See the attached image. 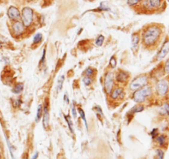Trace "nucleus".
Returning <instances> with one entry per match:
<instances>
[{
    "instance_id": "1",
    "label": "nucleus",
    "mask_w": 169,
    "mask_h": 159,
    "mask_svg": "<svg viewBox=\"0 0 169 159\" xmlns=\"http://www.w3.org/2000/svg\"><path fill=\"white\" fill-rule=\"evenodd\" d=\"M163 37L164 27L162 24L151 23L143 27L140 32V42L144 50L153 51L162 43Z\"/></svg>"
},
{
    "instance_id": "2",
    "label": "nucleus",
    "mask_w": 169,
    "mask_h": 159,
    "mask_svg": "<svg viewBox=\"0 0 169 159\" xmlns=\"http://www.w3.org/2000/svg\"><path fill=\"white\" fill-rule=\"evenodd\" d=\"M154 95V89L152 84H147L145 86L141 87L140 89L135 91L132 93L131 98L133 101L137 104H144L147 102H149V100L153 98V96Z\"/></svg>"
},
{
    "instance_id": "3",
    "label": "nucleus",
    "mask_w": 169,
    "mask_h": 159,
    "mask_svg": "<svg viewBox=\"0 0 169 159\" xmlns=\"http://www.w3.org/2000/svg\"><path fill=\"white\" fill-rule=\"evenodd\" d=\"M169 93V75L167 78H159L154 85V95L159 98H166Z\"/></svg>"
},
{
    "instance_id": "4",
    "label": "nucleus",
    "mask_w": 169,
    "mask_h": 159,
    "mask_svg": "<svg viewBox=\"0 0 169 159\" xmlns=\"http://www.w3.org/2000/svg\"><path fill=\"white\" fill-rule=\"evenodd\" d=\"M150 81V77L148 73L139 74L135 78H134L128 84V89L129 93H134L135 91L140 89L141 87L149 84Z\"/></svg>"
},
{
    "instance_id": "5",
    "label": "nucleus",
    "mask_w": 169,
    "mask_h": 159,
    "mask_svg": "<svg viewBox=\"0 0 169 159\" xmlns=\"http://www.w3.org/2000/svg\"><path fill=\"white\" fill-rule=\"evenodd\" d=\"M21 21L27 30H30L35 25L36 15L35 12L30 7H24L21 12Z\"/></svg>"
},
{
    "instance_id": "6",
    "label": "nucleus",
    "mask_w": 169,
    "mask_h": 159,
    "mask_svg": "<svg viewBox=\"0 0 169 159\" xmlns=\"http://www.w3.org/2000/svg\"><path fill=\"white\" fill-rule=\"evenodd\" d=\"M163 4V0H142L139 7L146 13H153L159 11Z\"/></svg>"
},
{
    "instance_id": "7",
    "label": "nucleus",
    "mask_w": 169,
    "mask_h": 159,
    "mask_svg": "<svg viewBox=\"0 0 169 159\" xmlns=\"http://www.w3.org/2000/svg\"><path fill=\"white\" fill-rule=\"evenodd\" d=\"M116 86V81H115V76L114 72L111 70L106 71L104 77H103V90L104 93H106V96H108L111 91L114 89V87Z\"/></svg>"
},
{
    "instance_id": "8",
    "label": "nucleus",
    "mask_w": 169,
    "mask_h": 159,
    "mask_svg": "<svg viewBox=\"0 0 169 159\" xmlns=\"http://www.w3.org/2000/svg\"><path fill=\"white\" fill-rule=\"evenodd\" d=\"M125 98H126L125 87L122 86H119V85L115 87L114 89L111 91V93L107 96V99L109 100L110 102L117 103V105H119L118 103L122 102Z\"/></svg>"
},
{
    "instance_id": "9",
    "label": "nucleus",
    "mask_w": 169,
    "mask_h": 159,
    "mask_svg": "<svg viewBox=\"0 0 169 159\" xmlns=\"http://www.w3.org/2000/svg\"><path fill=\"white\" fill-rule=\"evenodd\" d=\"M11 35L15 39L19 38H24L26 37V34L28 31L27 28L25 27L22 21H17V22H12L11 24Z\"/></svg>"
},
{
    "instance_id": "10",
    "label": "nucleus",
    "mask_w": 169,
    "mask_h": 159,
    "mask_svg": "<svg viewBox=\"0 0 169 159\" xmlns=\"http://www.w3.org/2000/svg\"><path fill=\"white\" fill-rule=\"evenodd\" d=\"M114 76L116 83L119 86H127L131 79V74L128 71L121 69H119L116 73H114Z\"/></svg>"
},
{
    "instance_id": "11",
    "label": "nucleus",
    "mask_w": 169,
    "mask_h": 159,
    "mask_svg": "<svg viewBox=\"0 0 169 159\" xmlns=\"http://www.w3.org/2000/svg\"><path fill=\"white\" fill-rule=\"evenodd\" d=\"M169 53V37H166L162 41L161 48L159 49L158 53L154 57L153 62H159L165 58Z\"/></svg>"
},
{
    "instance_id": "12",
    "label": "nucleus",
    "mask_w": 169,
    "mask_h": 159,
    "mask_svg": "<svg viewBox=\"0 0 169 159\" xmlns=\"http://www.w3.org/2000/svg\"><path fill=\"white\" fill-rule=\"evenodd\" d=\"M42 119H43V127L47 129L50 127V103L48 99H46L44 102Z\"/></svg>"
},
{
    "instance_id": "13",
    "label": "nucleus",
    "mask_w": 169,
    "mask_h": 159,
    "mask_svg": "<svg viewBox=\"0 0 169 159\" xmlns=\"http://www.w3.org/2000/svg\"><path fill=\"white\" fill-rule=\"evenodd\" d=\"M7 17L12 22H17L21 20V12L15 6H11L7 9Z\"/></svg>"
},
{
    "instance_id": "14",
    "label": "nucleus",
    "mask_w": 169,
    "mask_h": 159,
    "mask_svg": "<svg viewBox=\"0 0 169 159\" xmlns=\"http://www.w3.org/2000/svg\"><path fill=\"white\" fill-rule=\"evenodd\" d=\"M139 44H140V32H134L131 35V50L135 54L138 53Z\"/></svg>"
},
{
    "instance_id": "15",
    "label": "nucleus",
    "mask_w": 169,
    "mask_h": 159,
    "mask_svg": "<svg viewBox=\"0 0 169 159\" xmlns=\"http://www.w3.org/2000/svg\"><path fill=\"white\" fill-rule=\"evenodd\" d=\"M155 142L159 144V147L166 148L168 146V137L165 134H159L155 138Z\"/></svg>"
},
{
    "instance_id": "16",
    "label": "nucleus",
    "mask_w": 169,
    "mask_h": 159,
    "mask_svg": "<svg viewBox=\"0 0 169 159\" xmlns=\"http://www.w3.org/2000/svg\"><path fill=\"white\" fill-rule=\"evenodd\" d=\"M159 113L162 117H169V102L165 101L159 106Z\"/></svg>"
},
{
    "instance_id": "17",
    "label": "nucleus",
    "mask_w": 169,
    "mask_h": 159,
    "mask_svg": "<svg viewBox=\"0 0 169 159\" xmlns=\"http://www.w3.org/2000/svg\"><path fill=\"white\" fill-rule=\"evenodd\" d=\"M96 75V70L94 68H93V67H87L86 69L84 70V72H83V76L88 77V78H91L93 79L95 78Z\"/></svg>"
},
{
    "instance_id": "18",
    "label": "nucleus",
    "mask_w": 169,
    "mask_h": 159,
    "mask_svg": "<svg viewBox=\"0 0 169 159\" xmlns=\"http://www.w3.org/2000/svg\"><path fill=\"white\" fill-rule=\"evenodd\" d=\"M43 41V35L41 33H37L35 35L33 38V42H32V48H36L38 46H40V44Z\"/></svg>"
},
{
    "instance_id": "19",
    "label": "nucleus",
    "mask_w": 169,
    "mask_h": 159,
    "mask_svg": "<svg viewBox=\"0 0 169 159\" xmlns=\"http://www.w3.org/2000/svg\"><path fill=\"white\" fill-rule=\"evenodd\" d=\"M24 90V84L22 83H16L14 87L12 89V93H14V94H21V93L23 92Z\"/></svg>"
},
{
    "instance_id": "20",
    "label": "nucleus",
    "mask_w": 169,
    "mask_h": 159,
    "mask_svg": "<svg viewBox=\"0 0 169 159\" xmlns=\"http://www.w3.org/2000/svg\"><path fill=\"white\" fill-rule=\"evenodd\" d=\"M144 110V106L143 104H137V105H135L133 107L132 109L130 110V111L128 114H129L130 116H133V115H135L136 113L141 112Z\"/></svg>"
},
{
    "instance_id": "21",
    "label": "nucleus",
    "mask_w": 169,
    "mask_h": 159,
    "mask_svg": "<svg viewBox=\"0 0 169 159\" xmlns=\"http://www.w3.org/2000/svg\"><path fill=\"white\" fill-rule=\"evenodd\" d=\"M77 111H78L79 114L81 119L83 120V122H84V125H85V126H86L87 129H88V125H87V122L86 116H85V112H84V110H83L81 107L79 106V107H77Z\"/></svg>"
},
{
    "instance_id": "22",
    "label": "nucleus",
    "mask_w": 169,
    "mask_h": 159,
    "mask_svg": "<svg viewBox=\"0 0 169 159\" xmlns=\"http://www.w3.org/2000/svg\"><path fill=\"white\" fill-rule=\"evenodd\" d=\"M42 114H43V106L42 105H39L38 107H37V116H36V119H35L36 123H38L40 121V119L42 118Z\"/></svg>"
},
{
    "instance_id": "23",
    "label": "nucleus",
    "mask_w": 169,
    "mask_h": 159,
    "mask_svg": "<svg viewBox=\"0 0 169 159\" xmlns=\"http://www.w3.org/2000/svg\"><path fill=\"white\" fill-rule=\"evenodd\" d=\"M64 118L66 120L67 124H68V126H69V129H70V132L72 133V134H74V130H73V121H72V119L70 116H65L64 115Z\"/></svg>"
},
{
    "instance_id": "24",
    "label": "nucleus",
    "mask_w": 169,
    "mask_h": 159,
    "mask_svg": "<svg viewBox=\"0 0 169 159\" xmlns=\"http://www.w3.org/2000/svg\"><path fill=\"white\" fill-rule=\"evenodd\" d=\"M64 79H65V76L64 75H61V76L57 80V92H60L63 87V84L64 83Z\"/></svg>"
},
{
    "instance_id": "25",
    "label": "nucleus",
    "mask_w": 169,
    "mask_h": 159,
    "mask_svg": "<svg viewBox=\"0 0 169 159\" xmlns=\"http://www.w3.org/2000/svg\"><path fill=\"white\" fill-rule=\"evenodd\" d=\"M142 0H127V4L130 7H137L140 6Z\"/></svg>"
},
{
    "instance_id": "26",
    "label": "nucleus",
    "mask_w": 169,
    "mask_h": 159,
    "mask_svg": "<svg viewBox=\"0 0 169 159\" xmlns=\"http://www.w3.org/2000/svg\"><path fill=\"white\" fill-rule=\"evenodd\" d=\"M116 65H117V60H116V56H115V55H113V56L111 57V59H110V61H109L110 70L116 69Z\"/></svg>"
},
{
    "instance_id": "27",
    "label": "nucleus",
    "mask_w": 169,
    "mask_h": 159,
    "mask_svg": "<svg viewBox=\"0 0 169 159\" xmlns=\"http://www.w3.org/2000/svg\"><path fill=\"white\" fill-rule=\"evenodd\" d=\"M104 40H105V37L103 35H98L97 37H96V40H95V45L98 47L102 46L103 45Z\"/></svg>"
},
{
    "instance_id": "28",
    "label": "nucleus",
    "mask_w": 169,
    "mask_h": 159,
    "mask_svg": "<svg viewBox=\"0 0 169 159\" xmlns=\"http://www.w3.org/2000/svg\"><path fill=\"white\" fill-rule=\"evenodd\" d=\"M162 71H163V73L164 75H169V58L168 60H166L163 65H162Z\"/></svg>"
},
{
    "instance_id": "29",
    "label": "nucleus",
    "mask_w": 169,
    "mask_h": 159,
    "mask_svg": "<svg viewBox=\"0 0 169 159\" xmlns=\"http://www.w3.org/2000/svg\"><path fill=\"white\" fill-rule=\"evenodd\" d=\"M94 110H95V112H96V115L97 117L102 118V119L104 118V114H103L102 110V108H101V106H96L95 107H94Z\"/></svg>"
},
{
    "instance_id": "30",
    "label": "nucleus",
    "mask_w": 169,
    "mask_h": 159,
    "mask_svg": "<svg viewBox=\"0 0 169 159\" xmlns=\"http://www.w3.org/2000/svg\"><path fill=\"white\" fill-rule=\"evenodd\" d=\"M83 83H84V85L86 87H89L91 86L93 83V79L91 78H88V77L83 76Z\"/></svg>"
},
{
    "instance_id": "31",
    "label": "nucleus",
    "mask_w": 169,
    "mask_h": 159,
    "mask_svg": "<svg viewBox=\"0 0 169 159\" xmlns=\"http://www.w3.org/2000/svg\"><path fill=\"white\" fill-rule=\"evenodd\" d=\"M22 100L21 99L20 97L19 98H17V99H13V106L14 108H20V106H22Z\"/></svg>"
},
{
    "instance_id": "32",
    "label": "nucleus",
    "mask_w": 169,
    "mask_h": 159,
    "mask_svg": "<svg viewBox=\"0 0 169 159\" xmlns=\"http://www.w3.org/2000/svg\"><path fill=\"white\" fill-rule=\"evenodd\" d=\"M155 159H164V152L161 149H158L156 150Z\"/></svg>"
},
{
    "instance_id": "33",
    "label": "nucleus",
    "mask_w": 169,
    "mask_h": 159,
    "mask_svg": "<svg viewBox=\"0 0 169 159\" xmlns=\"http://www.w3.org/2000/svg\"><path fill=\"white\" fill-rule=\"evenodd\" d=\"M46 50L44 49L42 56H41V59H40V63H39V66H40V68L42 66V65L45 64V62H46Z\"/></svg>"
},
{
    "instance_id": "34",
    "label": "nucleus",
    "mask_w": 169,
    "mask_h": 159,
    "mask_svg": "<svg viewBox=\"0 0 169 159\" xmlns=\"http://www.w3.org/2000/svg\"><path fill=\"white\" fill-rule=\"evenodd\" d=\"M71 110H72V114H73V116L74 119L77 118V107L75 106V102H73L72 105H71Z\"/></svg>"
},
{
    "instance_id": "35",
    "label": "nucleus",
    "mask_w": 169,
    "mask_h": 159,
    "mask_svg": "<svg viewBox=\"0 0 169 159\" xmlns=\"http://www.w3.org/2000/svg\"><path fill=\"white\" fill-rule=\"evenodd\" d=\"M159 129H157V128H155V129H153L150 132V135H151V137H152L153 139H155V138L157 137V136L159 135Z\"/></svg>"
},
{
    "instance_id": "36",
    "label": "nucleus",
    "mask_w": 169,
    "mask_h": 159,
    "mask_svg": "<svg viewBox=\"0 0 169 159\" xmlns=\"http://www.w3.org/2000/svg\"><path fill=\"white\" fill-rule=\"evenodd\" d=\"M64 101L67 103V104H70V98H69V95L68 93H65V94L64 95Z\"/></svg>"
},
{
    "instance_id": "37",
    "label": "nucleus",
    "mask_w": 169,
    "mask_h": 159,
    "mask_svg": "<svg viewBox=\"0 0 169 159\" xmlns=\"http://www.w3.org/2000/svg\"><path fill=\"white\" fill-rule=\"evenodd\" d=\"M7 41V39H6V37H3V36H1L0 35V43H5Z\"/></svg>"
},
{
    "instance_id": "38",
    "label": "nucleus",
    "mask_w": 169,
    "mask_h": 159,
    "mask_svg": "<svg viewBox=\"0 0 169 159\" xmlns=\"http://www.w3.org/2000/svg\"><path fill=\"white\" fill-rule=\"evenodd\" d=\"M38 156H39V153H38V152H35V154L32 156L31 159H37V158H38Z\"/></svg>"
},
{
    "instance_id": "39",
    "label": "nucleus",
    "mask_w": 169,
    "mask_h": 159,
    "mask_svg": "<svg viewBox=\"0 0 169 159\" xmlns=\"http://www.w3.org/2000/svg\"><path fill=\"white\" fill-rule=\"evenodd\" d=\"M0 159H1V152H0Z\"/></svg>"
}]
</instances>
